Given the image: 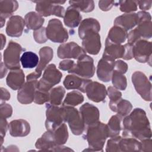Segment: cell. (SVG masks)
<instances>
[{
    "mask_svg": "<svg viewBox=\"0 0 152 152\" xmlns=\"http://www.w3.org/2000/svg\"><path fill=\"white\" fill-rule=\"evenodd\" d=\"M122 136L139 140L151 138V129L145 112L134 109L122 120Z\"/></svg>",
    "mask_w": 152,
    "mask_h": 152,
    "instance_id": "6da1fadb",
    "label": "cell"
},
{
    "mask_svg": "<svg viewBox=\"0 0 152 152\" xmlns=\"http://www.w3.org/2000/svg\"><path fill=\"white\" fill-rule=\"evenodd\" d=\"M83 137L88 144V148L84 151H103L105 141L108 137L106 125L98 121L88 126L86 128V133Z\"/></svg>",
    "mask_w": 152,
    "mask_h": 152,
    "instance_id": "7a4b0ae2",
    "label": "cell"
},
{
    "mask_svg": "<svg viewBox=\"0 0 152 152\" xmlns=\"http://www.w3.org/2000/svg\"><path fill=\"white\" fill-rule=\"evenodd\" d=\"M64 122H67L72 133L75 135L82 134L86 129V125L79 110L73 106H63Z\"/></svg>",
    "mask_w": 152,
    "mask_h": 152,
    "instance_id": "3957f363",
    "label": "cell"
},
{
    "mask_svg": "<svg viewBox=\"0 0 152 152\" xmlns=\"http://www.w3.org/2000/svg\"><path fill=\"white\" fill-rule=\"evenodd\" d=\"M62 77V74L53 64L48 65L45 69L42 77L37 82V89L49 91L52 87L60 83Z\"/></svg>",
    "mask_w": 152,
    "mask_h": 152,
    "instance_id": "277c9868",
    "label": "cell"
},
{
    "mask_svg": "<svg viewBox=\"0 0 152 152\" xmlns=\"http://www.w3.org/2000/svg\"><path fill=\"white\" fill-rule=\"evenodd\" d=\"M23 50L21 46L12 41H10L4 52V63L11 70L20 69V55Z\"/></svg>",
    "mask_w": 152,
    "mask_h": 152,
    "instance_id": "5b68a950",
    "label": "cell"
},
{
    "mask_svg": "<svg viewBox=\"0 0 152 152\" xmlns=\"http://www.w3.org/2000/svg\"><path fill=\"white\" fill-rule=\"evenodd\" d=\"M132 83L136 91L145 101H151V83L141 71H135L131 77Z\"/></svg>",
    "mask_w": 152,
    "mask_h": 152,
    "instance_id": "8992f818",
    "label": "cell"
},
{
    "mask_svg": "<svg viewBox=\"0 0 152 152\" xmlns=\"http://www.w3.org/2000/svg\"><path fill=\"white\" fill-rule=\"evenodd\" d=\"M36 11L42 17H48L52 15L59 17H64L65 14V8L60 5L65 2L64 1H36Z\"/></svg>",
    "mask_w": 152,
    "mask_h": 152,
    "instance_id": "52a82bcc",
    "label": "cell"
},
{
    "mask_svg": "<svg viewBox=\"0 0 152 152\" xmlns=\"http://www.w3.org/2000/svg\"><path fill=\"white\" fill-rule=\"evenodd\" d=\"M48 39L55 43H65L68 39L67 30L64 27L62 22L56 18H52L48 22L46 28Z\"/></svg>",
    "mask_w": 152,
    "mask_h": 152,
    "instance_id": "ba28073f",
    "label": "cell"
},
{
    "mask_svg": "<svg viewBox=\"0 0 152 152\" xmlns=\"http://www.w3.org/2000/svg\"><path fill=\"white\" fill-rule=\"evenodd\" d=\"M95 70L93 59L85 55L77 60V63L74 64L73 67L68 72L88 79L94 75Z\"/></svg>",
    "mask_w": 152,
    "mask_h": 152,
    "instance_id": "9c48e42d",
    "label": "cell"
},
{
    "mask_svg": "<svg viewBox=\"0 0 152 152\" xmlns=\"http://www.w3.org/2000/svg\"><path fill=\"white\" fill-rule=\"evenodd\" d=\"M45 127L46 130L53 131L64 122L63 106L53 105L50 103L46 104Z\"/></svg>",
    "mask_w": 152,
    "mask_h": 152,
    "instance_id": "30bf717a",
    "label": "cell"
},
{
    "mask_svg": "<svg viewBox=\"0 0 152 152\" xmlns=\"http://www.w3.org/2000/svg\"><path fill=\"white\" fill-rule=\"evenodd\" d=\"M151 43L140 39L133 45V55L135 60L140 63H149L151 61Z\"/></svg>",
    "mask_w": 152,
    "mask_h": 152,
    "instance_id": "8fae6325",
    "label": "cell"
},
{
    "mask_svg": "<svg viewBox=\"0 0 152 152\" xmlns=\"http://www.w3.org/2000/svg\"><path fill=\"white\" fill-rule=\"evenodd\" d=\"M57 55L60 59L73 58L78 60L86 55V52L78 44L70 42L60 45L57 49Z\"/></svg>",
    "mask_w": 152,
    "mask_h": 152,
    "instance_id": "7c38bea8",
    "label": "cell"
},
{
    "mask_svg": "<svg viewBox=\"0 0 152 152\" xmlns=\"http://www.w3.org/2000/svg\"><path fill=\"white\" fill-rule=\"evenodd\" d=\"M40 59L34 72L30 73L26 77L27 81L34 80L39 78L42 71L46 68L48 64L52 59L53 56V49L49 46H44L39 50Z\"/></svg>",
    "mask_w": 152,
    "mask_h": 152,
    "instance_id": "4fadbf2b",
    "label": "cell"
},
{
    "mask_svg": "<svg viewBox=\"0 0 152 152\" xmlns=\"http://www.w3.org/2000/svg\"><path fill=\"white\" fill-rule=\"evenodd\" d=\"M115 59L102 55V58L99 61L97 66V75L98 78L103 82H109L111 80L112 75L114 70Z\"/></svg>",
    "mask_w": 152,
    "mask_h": 152,
    "instance_id": "5bb4252c",
    "label": "cell"
},
{
    "mask_svg": "<svg viewBox=\"0 0 152 152\" xmlns=\"http://www.w3.org/2000/svg\"><path fill=\"white\" fill-rule=\"evenodd\" d=\"M37 82V80L27 81L18 90L17 100L20 103L27 104L34 102Z\"/></svg>",
    "mask_w": 152,
    "mask_h": 152,
    "instance_id": "9a60e30c",
    "label": "cell"
},
{
    "mask_svg": "<svg viewBox=\"0 0 152 152\" xmlns=\"http://www.w3.org/2000/svg\"><path fill=\"white\" fill-rule=\"evenodd\" d=\"M82 46L86 52L93 55H97L102 46L99 33L91 31L86 34L82 39Z\"/></svg>",
    "mask_w": 152,
    "mask_h": 152,
    "instance_id": "2e32d148",
    "label": "cell"
},
{
    "mask_svg": "<svg viewBox=\"0 0 152 152\" xmlns=\"http://www.w3.org/2000/svg\"><path fill=\"white\" fill-rule=\"evenodd\" d=\"M138 26L135 28L141 38L150 39L152 36V23L151 16L146 11H138Z\"/></svg>",
    "mask_w": 152,
    "mask_h": 152,
    "instance_id": "e0dca14e",
    "label": "cell"
},
{
    "mask_svg": "<svg viewBox=\"0 0 152 152\" xmlns=\"http://www.w3.org/2000/svg\"><path fill=\"white\" fill-rule=\"evenodd\" d=\"M86 93L90 100L94 102L99 103L104 101L107 95V90L103 84L91 81L87 85Z\"/></svg>",
    "mask_w": 152,
    "mask_h": 152,
    "instance_id": "ac0fdd59",
    "label": "cell"
},
{
    "mask_svg": "<svg viewBox=\"0 0 152 152\" xmlns=\"http://www.w3.org/2000/svg\"><path fill=\"white\" fill-rule=\"evenodd\" d=\"M86 126L93 125L99 121L100 112L97 107L89 103L83 104L79 109Z\"/></svg>",
    "mask_w": 152,
    "mask_h": 152,
    "instance_id": "d6986e66",
    "label": "cell"
},
{
    "mask_svg": "<svg viewBox=\"0 0 152 152\" xmlns=\"http://www.w3.org/2000/svg\"><path fill=\"white\" fill-rule=\"evenodd\" d=\"M24 19L20 15H12L10 17L6 26V33L13 37L21 36L25 26Z\"/></svg>",
    "mask_w": 152,
    "mask_h": 152,
    "instance_id": "ffe728a7",
    "label": "cell"
},
{
    "mask_svg": "<svg viewBox=\"0 0 152 152\" xmlns=\"http://www.w3.org/2000/svg\"><path fill=\"white\" fill-rule=\"evenodd\" d=\"M91 81V80L71 74L66 76L63 84L67 90H78L82 93H86V87Z\"/></svg>",
    "mask_w": 152,
    "mask_h": 152,
    "instance_id": "44dd1931",
    "label": "cell"
},
{
    "mask_svg": "<svg viewBox=\"0 0 152 152\" xmlns=\"http://www.w3.org/2000/svg\"><path fill=\"white\" fill-rule=\"evenodd\" d=\"M8 129L11 136L14 137H23L29 134L30 126L29 123L24 119H15L10 122Z\"/></svg>",
    "mask_w": 152,
    "mask_h": 152,
    "instance_id": "7402d4cb",
    "label": "cell"
},
{
    "mask_svg": "<svg viewBox=\"0 0 152 152\" xmlns=\"http://www.w3.org/2000/svg\"><path fill=\"white\" fill-rule=\"evenodd\" d=\"M58 145L55 142L52 131L48 130L37 140L35 144L36 148L42 151H56Z\"/></svg>",
    "mask_w": 152,
    "mask_h": 152,
    "instance_id": "603a6c76",
    "label": "cell"
},
{
    "mask_svg": "<svg viewBox=\"0 0 152 152\" xmlns=\"http://www.w3.org/2000/svg\"><path fill=\"white\" fill-rule=\"evenodd\" d=\"M138 16L137 13H125L117 17L114 20V26H119L128 31L138 24Z\"/></svg>",
    "mask_w": 152,
    "mask_h": 152,
    "instance_id": "cb8c5ba5",
    "label": "cell"
},
{
    "mask_svg": "<svg viewBox=\"0 0 152 152\" xmlns=\"http://www.w3.org/2000/svg\"><path fill=\"white\" fill-rule=\"evenodd\" d=\"M7 84L14 90H19L25 83V75L21 69L11 70L6 78Z\"/></svg>",
    "mask_w": 152,
    "mask_h": 152,
    "instance_id": "d4e9b609",
    "label": "cell"
},
{
    "mask_svg": "<svg viewBox=\"0 0 152 152\" xmlns=\"http://www.w3.org/2000/svg\"><path fill=\"white\" fill-rule=\"evenodd\" d=\"M82 16L80 11L75 7L70 5L65 12L64 22L66 26L70 28L77 27L81 22Z\"/></svg>",
    "mask_w": 152,
    "mask_h": 152,
    "instance_id": "484cf974",
    "label": "cell"
},
{
    "mask_svg": "<svg viewBox=\"0 0 152 152\" xmlns=\"http://www.w3.org/2000/svg\"><path fill=\"white\" fill-rule=\"evenodd\" d=\"M100 30V24L99 22L94 18H87L80 24L78 28V36L81 39L83 38L86 34L91 31L99 33Z\"/></svg>",
    "mask_w": 152,
    "mask_h": 152,
    "instance_id": "4316f807",
    "label": "cell"
},
{
    "mask_svg": "<svg viewBox=\"0 0 152 152\" xmlns=\"http://www.w3.org/2000/svg\"><path fill=\"white\" fill-rule=\"evenodd\" d=\"M125 53L124 45L116 44L109 41L107 38L105 41V48L103 55L109 56L113 59L123 58Z\"/></svg>",
    "mask_w": 152,
    "mask_h": 152,
    "instance_id": "83f0119b",
    "label": "cell"
},
{
    "mask_svg": "<svg viewBox=\"0 0 152 152\" xmlns=\"http://www.w3.org/2000/svg\"><path fill=\"white\" fill-rule=\"evenodd\" d=\"M24 21L28 29L36 30L42 27L45 19L37 12L31 11L26 14Z\"/></svg>",
    "mask_w": 152,
    "mask_h": 152,
    "instance_id": "f1b7e54d",
    "label": "cell"
},
{
    "mask_svg": "<svg viewBox=\"0 0 152 152\" xmlns=\"http://www.w3.org/2000/svg\"><path fill=\"white\" fill-rule=\"evenodd\" d=\"M124 117L116 114L113 115L109 119L107 126L108 137H113L119 135L122 129V120Z\"/></svg>",
    "mask_w": 152,
    "mask_h": 152,
    "instance_id": "f546056e",
    "label": "cell"
},
{
    "mask_svg": "<svg viewBox=\"0 0 152 152\" xmlns=\"http://www.w3.org/2000/svg\"><path fill=\"white\" fill-rule=\"evenodd\" d=\"M128 36L127 31L124 28L114 26L109 31L107 39L111 42L116 44H122L125 42Z\"/></svg>",
    "mask_w": 152,
    "mask_h": 152,
    "instance_id": "4dcf8cb0",
    "label": "cell"
},
{
    "mask_svg": "<svg viewBox=\"0 0 152 152\" xmlns=\"http://www.w3.org/2000/svg\"><path fill=\"white\" fill-rule=\"evenodd\" d=\"M18 7V4L17 1H0V19L5 20L7 18L12 15V14L17 10Z\"/></svg>",
    "mask_w": 152,
    "mask_h": 152,
    "instance_id": "1f68e13d",
    "label": "cell"
},
{
    "mask_svg": "<svg viewBox=\"0 0 152 152\" xmlns=\"http://www.w3.org/2000/svg\"><path fill=\"white\" fill-rule=\"evenodd\" d=\"M141 143L137 139L131 137H124L119 142V150L124 152L140 151Z\"/></svg>",
    "mask_w": 152,
    "mask_h": 152,
    "instance_id": "d6a6232c",
    "label": "cell"
},
{
    "mask_svg": "<svg viewBox=\"0 0 152 152\" xmlns=\"http://www.w3.org/2000/svg\"><path fill=\"white\" fill-rule=\"evenodd\" d=\"M109 107L113 112H116L117 114L124 118L131 112L132 106L128 100L121 99L116 103L109 105Z\"/></svg>",
    "mask_w": 152,
    "mask_h": 152,
    "instance_id": "836d02e7",
    "label": "cell"
},
{
    "mask_svg": "<svg viewBox=\"0 0 152 152\" xmlns=\"http://www.w3.org/2000/svg\"><path fill=\"white\" fill-rule=\"evenodd\" d=\"M39 61L38 56L31 51L24 52L20 58V62L24 68H34L37 66Z\"/></svg>",
    "mask_w": 152,
    "mask_h": 152,
    "instance_id": "e575fe53",
    "label": "cell"
},
{
    "mask_svg": "<svg viewBox=\"0 0 152 152\" xmlns=\"http://www.w3.org/2000/svg\"><path fill=\"white\" fill-rule=\"evenodd\" d=\"M52 132L58 145H64L66 142L69 135L67 126L64 122L52 131Z\"/></svg>",
    "mask_w": 152,
    "mask_h": 152,
    "instance_id": "d590c367",
    "label": "cell"
},
{
    "mask_svg": "<svg viewBox=\"0 0 152 152\" xmlns=\"http://www.w3.org/2000/svg\"><path fill=\"white\" fill-rule=\"evenodd\" d=\"M84 101L83 95L79 91H72L67 93L62 103L63 106H75Z\"/></svg>",
    "mask_w": 152,
    "mask_h": 152,
    "instance_id": "8d00e7d4",
    "label": "cell"
},
{
    "mask_svg": "<svg viewBox=\"0 0 152 152\" xmlns=\"http://www.w3.org/2000/svg\"><path fill=\"white\" fill-rule=\"evenodd\" d=\"M65 94V90L62 86H58L52 88L49 91L50 103L56 106H59Z\"/></svg>",
    "mask_w": 152,
    "mask_h": 152,
    "instance_id": "74e56055",
    "label": "cell"
},
{
    "mask_svg": "<svg viewBox=\"0 0 152 152\" xmlns=\"http://www.w3.org/2000/svg\"><path fill=\"white\" fill-rule=\"evenodd\" d=\"M112 83L113 87L119 90H125L127 86L126 77L122 73L113 70L112 77Z\"/></svg>",
    "mask_w": 152,
    "mask_h": 152,
    "instance_id": "f35d334b",
    "label": "cell"
},
{
    "mask_svg": "<svg viewBox=\"0 0 152 152\" xmlns=\"http://www.w3.org/2000/svg\"><path fill=\"white\" fill-rule=\"evenodd\" d=\"M70 5L77 8L80 11L83 12H90L93 11L94 8V3L93 1H69Z\"/></svg>",
    "mask_w": 152,
    "mask_h": 152,
    "instance_id": "ab89813d",
    "label": "cell"
},
{
    "mask_svg": "<svg viewBox=\"0 0 152 152\" xmlns=\"http://www.w3.org/2000/svg\"><path fill=\"white\" fill-rule=\"evenodd\" d=\"M118 3L119 4V9L122 12L132 13L137 10V1H120Z\"/></svg>",
    "mask_w": 152,
    "mask_h": 152,
    "instance_id": "60d3db41",
    "label": "cell"
},
{
    "mask_svg": "<svg viewBox=\"0 0 152 152\" xmlns=\"http://www.w3.org/2000/svg\"><path fill=\"white\" fill-rule=\"evenodd\" d=\"M122 137L118 135L116 137H111L107 142L106 147V151L107 152H120L119 150V142Z\"/></svg>",
    "mask_w": 152,
    "mask_h": 152,
    "instance_id": "b9f144b4",
    "label": "cell"
},
{
    "mask_svg": "<svg viewBox=\"0 0 152 152\" xmlns=\"http://www.w3.org/2000/svg\"><path fill=\"white\" fill-rule=\"evenodd\" d=\"M107 95L110 99L109 105L116 103L122 99V93L112 86H109L107 88Z\"/></svg>",
    "mask_w": 152,
    "mask_h": 152,
    "instance_id": "7bdbcfd3",
    "label": "cell"
},
{
    "mask_svg": "<svg viewBox=\"0 0 152 152\" xmlns=\"http://www.w3.org/2000/svg\"><path fill=\"white\" fill-rule=\"evenodd\" d=\"M49 101V91H43L36 90L34 94V102L38 104H42Z\"/></svg>",
    "mask_w": 152,
    "mask_h": 152,
    "instance_id": "ee69618b",
    "label": "cell"
},
{
    "mask_svg": "<svg viewBox=\"0 0 152 152\" xmlns=\"http://www.w3.org/2000/svg\"><path fill=\"white\" fill-rule=\"evenodd\" d=\"M33 35L34 40L40 44L45 43L48 39L46 36V28L44 27H42L39 29L34 30Z\"/></svg>",
    "mask_w": 152,
    "mask_h": 152,
    "instance_id": "f6af8a7d",
    "label": "cell"
},
{
    "mask_svg": "<svg viewBox=\"0 0 152 152\" xmlns=\"http://www.w3.org/2000/svg\"><path fill=\"white\" fill-rule=\"evenodd\" d=\"M12 114V108L8 103H1L0 105V118L7 119L11 116Z\"/></svg>",
    "mask_w": 152,
    "mask_h": 152,
    "instance_id": "bcb514c9",
    "label": "cell"
},
{
    "mask_svg": "<svg viewBox=\"0 0 152 152\" xmlns=\"http://www.w3.org/2000/svg\"><path fill=\"white\" fill-rule=\"evenodd\" d=\"M128 65L122 60H118L115 62L114 70L124 74L128 70Z\"/></svg>",
    "mask_w": 152,
    "mask_h": 152,
    "instance_id": "7dc6e473",
    "label": "cell"
},
{
    "mask_svg": "<svg viewBox=\"0 0 152 152\" xmlns=\"http://www.w3.org/2000/svg\"><path fill=\"white\" fill-rule=\"evenodd\" d=\"M127 39H128V43L133 45L138 40L141 39L140 34L137 32V30L135 28L132 30H131L127 36Z\"/></svg>",
    "mask_w": 152,
    "mask_h": 152,
    "instance_id": "c3c4849f",
    "label": "cell"
},
{
    "mask_svg": "<svg viewBox=\"0 0 152 152\" xmlns=\"http://www.w3.org/2000/svg\"><path fill=\"white\" fill-rule=\"evenodd\" d=\"M140 141V151H152V140L151 138L144 139Z\"/></svg>",
    "mask_w": 152,
    "mask_h": 152,
    "instance_id": "681fc988",
    "label": "cell"
},
{
    "mask_svg": "<svg viewBox=\"0 0 152 152\" xmlns=\"http://www.w3.org/2000/svg\"><path fill=\"white\" fill-rule=\"evenodd\" d=\"M1 119V127H0V133H1V146H2L4 138L5 136L6 132L8 129V124L6 119L0 118Z\"/></svg>",
    "mask_w": 152,
    "mask_h": 152,
    "instance_id": "f907efd6",
    "label": "cell"
},
{
    "mask_svg": "<svg viewBox=\"0 0 152 152\" xmlns=\"http://www.w3.org/2000/svg\"><path fill=\"white\" fill-rule=\"evenodd\" d=\"M75 62L72 60L65 59L60 62L59 64V68L63 71H69L74 66Z\"/></svg>",
    "mask_w": 152,
    "mask_h": 152,
    "instance_id": "816d5d0a",
    "label": "cell"
},
{
    "mask_svg": "<svg viewBox=\"0 0 152 152\" xmlns=\"http://www.w3.org/2000/svg\"><path fill=\"white\" fill-rule=\"evenodd\" d=\"M115 4L114 1H99V7L102 11H107L110 10Z\"/></svg>",
    "mask_w": 152,
    "mask_h": 152,
    "instance_id": "f5cc1de1",
    "label": "cell"
},
{
    "mask_svg": "<svg viewBox=\"0 0 152 152\" xmlns=\"http://www.w3.org/2000/svg\"><path fill=\"white\" fill-rule=\"evenodd\" d=\"M125 53L123 59L125 60H131L134 58L133 55V45L129 43L124 45Z\"/></svg>",
    "mask_w": 152,
    "mask_h": 152,
    "instance_id": "db71d44e",
    "label": "cell"
},
{
    "mask_svg": "<svg viewBox=\"0 0 152 152\" xmlns=\"http://www.w3.org/2000/svg\"><path fill=\"white\" fill-rule=\"evenodd\" d=\"M137 5H138L140 9H141L142 11H145L146 10H150L151 7L152 1L148 0V1H137Z\"/></svg>",
    "mask_w": 152,
    "mask_h": 152,
    "instance_id": "11a10c76",
    "label": "cell"
},
{
    "mask_svg": "<svg viewBox=\"0 0 152 152\" xmlns=\"http://www.w3.org/2000/svg\"><path fill=\"white\" fill-rule=\"evenodd\" d=\"M1 102H5L8 100L10 99V92L5 88L1 87Z\"/></svg>",
    "mask_w": 152,
    "mask_h": 152,
    "instance_id": "9f6ffc18",
    "label": "cell"
},
{
    "mask_svg": "<svg viewBox=\"0 0 152 152\" xmlns=\"http://www.w3.org/2000/svg\"><path fill=\"white\" fill-rule=\"evenodd\" d=\"M7 72V68L2 62H1V78H4Z\"/></svg>",
    "mask_w": 152,
    "mask_h": 152,
    "instance_id": "6f0895ef",
    "label": "cell"
},
{
    "mask_svg": "<svg viewBox=\"0 0 152 152\" xmlns=\"http://www.w3.org/2000/svg\"><path fill=\"white\" fill-rule=\"evenodd\" d=\"M1 49L2 50L5 45V43H6V37L3 34H1Z\"/></svg>",
    "mask_w": 152,
    "mask_h": 152,
    "instance_id": "680465c9",
    "label": "cell"
}]
</instances>
